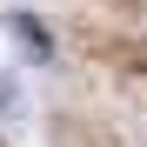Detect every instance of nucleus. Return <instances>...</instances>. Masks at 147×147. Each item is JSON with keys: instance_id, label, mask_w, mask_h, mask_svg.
I'll return each instance as SVG.
<instances>
[{"instance_id": "f257e3e1", "label": "nucleus", "mask_w": 147, "mask_h": 147, "mask_svg": "<svg viewBox=\"0 0 147 147\" xmlns=\"http://www.w3.org/2000/svg\"><path fill=\"white\" fill-rule=\"evenodd\" d=\"M0 27H7V40H13V54L27 60V67H54V27H47V20L34 13V7H7L0 13Z\"/></svg>"}, {"instance_id": "f03ea898", "label": "nucleus", "mask_w": 147, "mask_h": 147, "mask_svg": "<svg viewBox=\"0 0 147 147\" xmlns=\"http://www.w3.org/2000/svg\"><path fill=\"white\" fill-rule=\"evenodd\" d=\"M0 120H20V80L0 74Z\"/></svg>"}, {"instance_id": "7ed1b4c3", "label": "nucleus", "mask_w": 147, "mask_h": 147, "mask_svg": "<svg viewBox=\"0 0 147 147\" xmlns=\"http://www.w3.org/2000/svg\"><path fill=\"white\" fill-rule=\"evenodd\" d=\"M0 147H7V140H0Z\"/></svg>"}]
</instances>
